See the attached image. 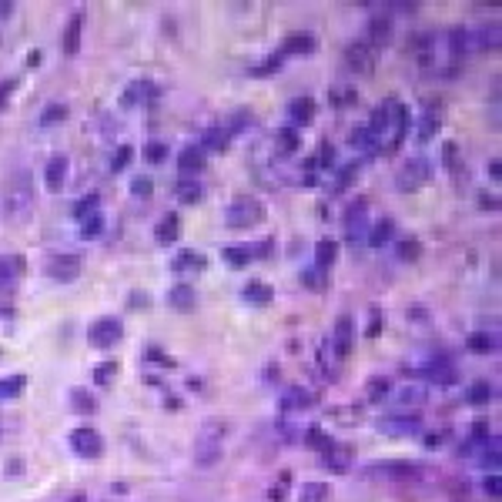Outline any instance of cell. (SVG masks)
Wrapping results in <instances>:
<instances>
[{"mask_svg": "<svg viewBox=\"0 0 502 502\" xmlns=\"http://www.w3.org/2000/svg\"><path fill=\"white\" fill-rule=\"evenodd\" d=\"M225 436H228V422L225 419H205L198 436H194V465L201 469H211V465L221 459V449H225Z\"/></svg>", "mask_w": 502, "mask_h": 502, "instance_id": "obj_1", "label": "cell"}, {"mask_svg": "<svg viewBox=\"0 0 502 502\" xmlns=\"http://www.w3.org/2000/svg\"><path fill=\"white\" fill-rule=\"evenodd\" d=\"M0 211L7 221H27V215L34 211V191L24 184V178H17L13 184L4 188L0 194Z\"/></svg>", "mask_w": 502, "mask_h": 502, "instance_id": "obj_2", "label": "cell"}, {"mask_svg": "<svg viewBox=\"0 0 502 502\" xmlns=\"http://www.w3.org/2000/svg\"><path fill=\"white\" fill-rule=\"evenodd\" d=\"M261 218H265V205L258 201L255 194H238L232 205H228V211H225L228 228H251Z\"/></svg>", "mask_w": 502, "mask_h": 502, "instance_id": "obj_3", "label": "cell"}, {"mask_svg": "<svg viewBox=\"0 0 502 502\" xmlns=\"http://www.w3.org/2000/svg\"><path fill=\"white\" fill-rule=\"evenodd\" d=\"M429 178H432V165H429L425 157H409V161L395 171V188H399V191H419Z\"/></svg>", "mask_w": 502, "mask_h": 502, "instance_id": "obj_4", "label": "cell"}, {"mask_svg": "<svg viewBox=\"0 0 502 502\" xmlns=\"http://www.w3.org/2000/svg\"><path fill=\"white\" fill-rule=\"evenodd\" d=\"M44 271L51 275L54 282H74L80 275V258L78 255H54V258H47Z\"/></svg>", "mask_w": 502, "mask_h": 502, "instance_id": "obj_5", "label": "cell"}, {"mask_svg": "<svg viewBox=\"0 0 502 502\" xmlns=\"http://www.w3.org/2000/svg\"><path fill=\"white\" fill-rule=\"evenodd\" d=\"M71 449L78 455H84V459H97L104 452V438L94 429H74L71 432Z\"/></svg>", "mask_w": 502, "mask_h": 502, "instance_id": "obj_6", "label": "cell"}, {"mask_svg": "<svg viewBox=\"0 0 502 502\" xmlns=\"http://www.w3.org/2000/svg\"><path fill=\"white\" fill-rule=\"evenodd\" d=\"M121 332H124V328H121V322H117V318H97V322L88 328V338L97 348H111L117 338H121Z\"/></svg>", "mask_w": 502, "mask_h": 502, "instance_id": "obj_7", "label": "cell"}, {"mask_svg": "<svg viewBox=\"0 0 502 502\" xmlns=\"http://www.w3.org/2000/svg\"><path fill=\"white\" fill-rule=\"evenodd\" d=\"M352 332H355V322L348 315H342L335 322V355L338 359H348V352H352Z\"/></svg>", "mask_w": 502, "mask_h": 502, "instance_id": "obj_8", "label": "cell"}, {"mask_svg": "<svg viewBox=\"0 0 502 502\" xmlns=\"http://www.w3.org/2000/svg\"><path fill=\"white\" fill-rule=\"evenodd\" d=\"M67 178V157L64 155H54L44 167V184H47V191H61V184Z\"/></svg>", "mask_w": 502, "mask_h": 502, "instance_id": "obj_9", "label": "cell"}, {"mask_svg": "<svg viewBox=\"0 0 502 502\" xmlns=\"http://www.w3.org/2000/svg\"><path fill=\"white\" fill-rule=\"evenodd\" d=\"M80 27H84V17H80V13H74V17L67 20V27H64L61 51H64L67 57H78V51H80Z\"/></svg>", "mask_w": 502, "mask_h": 502, "instance_id": "obj_10", "label": "cell"}, {"mask_svg": "<svg viewBox=\"0 0 502 502\" xmlns=\"http://www.w3.org/2000/svg\"><path fill=\"white\" fill-rule=\"evenodd\" d=\"M167 305L178 311H191L194 305H198V295H194L191 285H174V288L167 292Z\"/></svg>", "mask_w": 502, "mask_h": 502, "instance_id": "obj_11", "label": "cell"}, {"mask_svg": "<svg viewBox=\"0 0 502 502\" xmlns=\"http://www.w3.org/2000/svg\"><path fill=\"white\" fill-rule=\"evenodd\" d=\"M208 258L201 255V251H181L178 258H174V271H181V275H198V271H205Z\"/></svg>", "mask_w": 502, "mask_h": 502, "instance_id": "obj_12", "label": "cell"}, {"mask_svg": "<svg viewBox=\"0 0 502 502\" xmlns=\"http://www.w3.org/2000/svg\"><path fill=\"white\" fill-rule=\"evenodd\" d=\"M178 167L184 174H198V171L205 167V151H201V148H184L178 155Z\"/></svg>", "mask_w": 502, "mask_h": 502, "instance_id": "obj_13", "label": "cell"}, {"mask_svg": "<svg viewBox=\"0 0 502 502\" xmlns=\"http://www.w3.org/2000/svg\"><path fill=\"white\" fill-rule=\"evenodd\" d=\"M496 335H489V332H472L469 338H465V348L469 352H476V355H489V352H496Z\"/></svg>", "mask_w": 502, "mask_h": 502, "instance_id": "obj_14", "label": "cell"}, {"mask_svg": "<svg viewBox=\"0 0 502 502\" xmlns=\"http://www.w3.org/2000/svg\"><path fill=\"white\" fill-rule=\"evenodd\" d=\"M395 405L399 409H419V405H425V388L422 386H405L395 395Z\"/></svg>", "mask_w": 502, "mask_h": 502, "instance_id": "obj_15", "label": "cell"}, {"mask_svg": "<svg viewBox=\"0 0 502 502\" xmlns=\"http://www.w3.org/2000/svg\"><path fill=\"white\" fill-rule=\"evenodd\" d=\"M392 234H395V221H392V218H382V221H378V225L372 228V234H369V245H375V248L388 245V241H392Z\"/></svg>", "mask_w": 502, "mask_h": 502, "instance_id": "obj_16", "label": "cell"}, {"mask_svg": "<svg viewBox=\"0 0 502 502\" xmlns=\"http://www.w3.org/2000/svg\"><path fill=\"white\" fill-rule=\"evenodd\" d=\"M178 232H181V225H178V215H167L161 225H157V232L155 238L161 241V245H171V241H178Z\"/></svg>", "mask_w": 502, "mask_h": 502, "instance_id": "obj_17", "label": "cell"}, {"mask_svg": "<svg viewBox=\"0 0 502 502\" xmlns=\"http://www.w3.org/2000/svg\"><path fill=\"white\" fill-rule=\"evenodd\" d=\"M282 405H285V409H309V405H311V392H309V388H301V386L288 388V392H285V399H282Z\"/></svg>", "mask_w": 502, "mask_h": 502, "instance_id": "obj_18", "label": "cell"}, {"mask_svg": "<svg viewBox=\"0 0 502 502\" xmlns=\"http://www.w3.org/2000/svg\"><path fill=\"white\" fill-rule=\"evenodd\" d=\"M382 429H386V432H392V436H409V432H419V429H422V422H419V419H386V422H382Z\"/></svg>", "mask_w": 502, "mask_h": 502, "instance_id": "obj_19", "label": "cell"}, {"mask_svg": "<svg viewBox=\"0 0 502 502\" xmlns=\"http://www.w3.org/2000/svg\"><path fill=\"white\" fill-rule=\"evenodd\" d=\"M298 144H301V138H298L295 128H282L278 134H275V148H278L282 155H292V151H298Z\"/></svg>", "mask_w": 502, "mask_h": 502, "instance_id": "obj_20", "label": "cell"}, {"mask_svg": "<svg viewBox=\"0 0 502 502\" xmlns=\"http://www.w3.org/2000/svg\"><path fill=\"white\" fill-rule=\"evenodd\" d=\"M288 111H292V117H295L298 124H309L311 117H315V101L311 97H295Z\"/></svg>", "mask_w": 502, "mask_h": 502, "instance_id": "obj_21", "label": "cell"}, {"mask_svg": "<svg viewBox=\"0 0 502 502\" xmlns=\"http://www.w3.org/2000/svg\"><path fill=\"white\" fill-rule=\"evenodd\" d=\"M241 295H245L248 301H255V305H265V301H271V288L265 282H248Z\"/></svg>", "mask_w": 502, "mask_h": 502, "instance_id": "obj_22", "label": "cell"}, {"mask_svg": "<svg viewBox=\"0 0 502 502\" xmlns=\"http://www.w3.org/2000/svg\"><path fill=\"white\" fill-rule=\"evenodd\" d=\"M325 499H328V486L325 482H305L301 496H298V502H325Z\"/></svg>", "mask_w": 502, "mask_h": 502, "instance_id": "obj_23", "label": "cell"}, {"mask_svg": "<svg viewBox=\"0 0 502 502\" xmlns=\"http://www.w3.org/2000/svg\"><path fill=\"white\" fill-rule=\"evenodd\" d=\"M101 232H104L101 211H90V215H84V218H80V234H84V238H97Z\"/></svg>", "mask_w": 502, "mask_h": 502, "instance_id": "obj_24", "label": "cell"}, {"mask_svg": "<svg viewBox=\"0 0 502 502\" xmlns=\"http://www.w3.org/2000/svg\"><path fill=\"white\" fill-rule=\"evenodd\" d=\"M369 37H372L375 44H386V40L392 37V20H388V17H375L372 24H369Z\"/></svg>", "mask_w": 502, "mask_h": 502, "instance_id": "obj_25", "label": "cell"}, {"mask_svg": "<svg viewBox=\"0 0 502 502\" xmlns=\"http://www.w3.org/2000/svg\"><path fill=\"white\" fill-rule=\"evenodd\" d=\"M335 258H338V245H335V241H318V248H315V265H318V268H328Z\"/></svg>", "mask_w": 502, "mask_h": 502, "instance_id": "obj_26", "label": "cell"}, {"mask_svg": "<svg viewBox=\"0 0 502 502\" xmlns=\"http://www.w3.org/2000/svg\"><path fill=\"white\" fill-rule=\"evenodd\" d=\"M20 268H24V261H20V258H0V285L13 282V278L20 275Z\"/></svg>", "mask_w": 502, "mask_h": 502, "instance_id": "obj_27", "label": "cell"}, {"mask_svg": "<svg viewBox=\"0 0 502 502\" xmlns=\"http://www.w3.org/2000/svg\"><path fill=\"white\" fill-rule=\"evenodd\" d=\"M205 148H211V151H225L228 148V128H211L205 134ZM201 148V151H205Z\"/></svg>", "mask_w": 502, "mask_h": 502, "instance_id": "obj_28", "label": "cell"}, {"mask_svg": "<svg viewBox=\"0 0 502 502\" xmlns=\"http://www.w3.org/2000/svg\"><path fill=\"white\" fill-rule=\"evenodd\" d=\"M489 399H496V388H492L489 382H476V386L469 388V402H472V405H486Z\"/></svg>", "mask_w": 502, "mask_h": 502, "instance_id": "obj_29", "label": "cell"}, {"mask_svg": "<svg viewBox=\"0 0 502 502\" xmlns=\"http://www.w3.org/2000/svg\"><path fill=\"white\" fill-rule=\"evenodd\" d=\"M178 201H184V205L201 201V184H198V181H181L178 184Z\"/></svg>", "mask_w": 502, "mask_h": 502, "instance_id": "obj_30", "label": "cell"}, {"mask_svg": "<svg viewBox=\"0 0 502 502\" xmlns=\"http://www.w3.org/2000/svg\"><path fill=\"white\" fill-rule=\"evenodd\" d=\"M24 392V375H11L0 382V399H17Z\"/></svg>", "mask_w": 502, "mask_h": 502, "instance_id": "obj_31", "label": "cell"}, {"mask_svg": "<svg viewBox=\"0 0 502 502\" xmlns=\"http://www.w3.org/2000/svg\"><path fill=\"white\" fill-rule=\"evenodd\" d=\"M315 51V37H288L285 40V54H311Z\"/></svg>", "mask_w": 502, "mask_h": 502, "instance_id": "obj_32", "label": "cell"}, {"mask_svg": "<svg viewBox=\"0 0 502 502\" xmlns=\"http://www.w3.org/2000/svg\"><path fill=\"white\" fill-rule=\"evenodd\" d=\"M361 215H365V201L348 208V238H359L361 234Z\"/></svg>", "mask_w": 502, "mask_h": 502, "instance_id": "obj_33", "label": "cell"}, {"mask_svg": "<svg viewBox=\"0 0 502 502\" xmlns=\"http://www.w3.org/2000/svg\"><path fill=\"white\" fill-rule=\"evenodd\" d=\"M429 375H432L436 382H452V375H455V372H452L449 361L438 359V355H436V359H432V365H429Z\"/></svg>", "mask_w": 502, "mask_h": 502, "instance_id": "obj_34", "label": "cell"}, {"mask_svg": "<svg viewBox=\"0 0 502 502\" xmlns=\"http://www.w3.org/2000/svg\"><path fill=\"white\" fill-rule=\"evenodd\" d=\"M71 402H74V409H78V412H94V409H97L94 395L84 392V388H74V392H71Z\"/></svg>", "mask_w": 502, "mask_h": 502, "instance_id": "obj_35", "label": "cell"}, {"mask_svg": "<svg viewBox=\"0 0 502 502\" xmlns=\"http://www.w3.org/2000/svg\"><path fill=\"white\" fill-rule=\"evenodd\" d=\"M352 144H355V148H365V151H375V148H378L369 128H355V131H352Z\"/></svg>", "mask_w": 502, "mask_h": 502, "instance_id": "obj_36", "label": "cell"}, {"mask_svg": "<svg viewBox=\"0 0 502 502\" xmlns=\"http://www.w3.org/2000/svg\"><path fill=\"white\" fill-rule=\"evenodd\" d=\"M64 117H67L64 104H47L44 114H40V124H57V121H64Z\"/></svg>", "mask_w": 502, "mask_h": 502, "instance_id": "obj_37", "label": "cell"}, {"mask_svg": "<svg viewBox=\"0 0 502 502\" xmlns=\"http://www.w3.org/2000/svg\"><path fill=\"white\" fill-rule=\"evenodd\" d=\"M114 375H117V361H101V365L94 369V378H97V386H107Z\"/></svg>", "mask_w": 502, "mask_h": 502, "instance_id": "obj_38", "label": "cell"}, {"mask_svg": "<svg viewBox=\"0 0 502 502\" xmlns=\"http://www.w3.org/2000/svg\"><path fill=\"white\" fill-rule=\"evenodd\" d=\"M301 282L309 285V288H322V285H325V268L311 265L309 271H301Z\"/></svg>", "mask_w": 502, "mask_h": 502, "instance_id": "obj_39", "label": "cell"}, {"mask_svg": "<svg viewBox=\"0 0 502 502\" xmlns=\"http://www.w3.org/2000/svg\"><path fill=\"white\" fill-rule=\"evenodd\" d=\"M251 258L255 255L248 248H225V261H232V265H248Z\"/></svg>", "mask_w": 502, "mask_h": 502, "instance_id": "obj_40", "label": "cell"}, {"mask_svg": "<svg viewBox=\"0 0 502 502\" xmlns=\"http://www.w3.org/2000/svg\"><path fill=\"white\" fill-rule=\"evenodd\" d=\"M348 61L359 67H369V51H365V44H352L348 47Z\"/></svg>", "mask_w": 502, "mask_h": 502, "instance_id": "obj_41", "label": "cell"}, {"mask_svg": "<svg viewBox=\"0 0 502 502\" xmlns=\"http://www.w3.org/2000/svg\"><path fill=\"white\" fill-rule=\"evenodd\" d=\"M131 157H134V148L121 144V148H117V155H114V161H111V167H114V171H121V167H128Z\"/></svg>", "mask_w": 502, "mask_h": 502, "instance_id": "obj_42", "label": "cell"}, {"mask_svg": "<svg viewBox=\"0 0 502 502\" xmlns=\"http://www.w3.org/2000/svg\"><path fill=\"white\" fill-rule=\"evenodd\" d=\"M305 442H309V446H315V449H328V446H332V438L322 436V429H309Z\"/></svg>", "mask_w": 502, "mask_h": 502, "instance_id": "obj_43", "label": "cell"}, {"mask_svg": "<svg viewBox=\"0 0 502 502\" xmlns=\"http://www.w3.org/2000/svg\"><path fill=\"white\" fill-rule=\"evenodd\" d=\"M90 211H97V194H90V198L78 201V208H74V215H78V218H84V215H90Z\"/></svg>", "mask_w": 502, "mask_h": 502, "instance_id": "obj_44", "label": "cell"}, {"mask_svg": "<svg viewBox=\"0 0 502 502\" xmlns=\"http://www.w3.org/2000/svg\"><path fill=\"white\" fill-rule=\"evenodd\" d=\"M436 131H438V114H432V111H429V114H425V121H422V131H419V134H422V138H432Z\"/></svg>", "mask_w": 502, "mask_h": 502, "instance_id": "obj_45", "label": "cell"}, {"mask_svg": "<svg viewBox=\"0 0 502 502\" xmlns=\"http://www.w3.org/2000/svg\"><path fill=\"white\" fill-rule=\"evenodd\" d=\"M131 191L138 194V198H148L151 194V178H134L131 181Z\"/></svg>", "mask_w": 502, "mask_h": 502, "instance_id": "obj_46", "label": "cell"}, {"mask_svg": "<svg viewBox=\"0 0 502 502\" xmlns=\"http://www.w3.org/2000/svg\"><path fill=\"white\" fill-rule=\"evenodd\" d=\"M399 255H402V258H419V241H402V245H399Z\"/></svg>", "mask_w": 502, "mask_h": 502, "instance_id": "obj_47", "label": "cell"}, {"mask_svg": "<svg viewBox=\"0 0 502 502\" xmlns=\"http://www.w3.org/2000/svg\"><path fill=\"white\" fill-rule=\"evenodd\" d=\"M388 392V382L386 378H375L372 386H369V395H372V399H378V395H386Z\"/></svg>", "mask_w": 502, "mask_h": 502, "instance_id": "obj_48", "label": "cell"}, {"mask_svg": "<svg viewBox=\"0 0 502 502\" xmlns=\"http://www.w3.org/2000/svg\"><path fill=\"white\" fill-rule=\"evenodd\" d=\"M165 155H167L165 144H148V157H151V161H161Z\"/></svg>", "mask_w": 502, "mask_h": 502, "instance_id": "obj_49", "label": "cell"}, {"mask_svg": "<svg viewBox=\"0 0 502 502\" xmlns=\"http://www.w3.org/2000/svg\"><path fill=\"white\" fill-rule=\"evenodd\" d=\"M11 94H13V80H4V84H0V107H4V101H7Z\"/></svg>", "mask_w": 502, "mask_h": 502, "instance_id": "obj_50", "label": "cell"}, {"mask_svg": "<svg viewBox=\"0 0 502 502\" xmlns=\"http://www.w3.org/2000/svg\"><path fill=\"white\" fill-rule=\"evenodd\" d=\"M486 492H489V496H499V476H492L489 482H486Z\"/></svg>", "mask_w": 502, "mask_h": 502, "instance_id": "obj_51", "label": "cell"}, {"mask_svg": "<svg viewBox=\"0 0 502 502\" xmlns=\"http://www.w3.org/2000/svg\"><path fill=\"white\" fill-rule=\"evenodd\" d=\"M7 13H11V4H4V0H0V17H7Z\"/></svg>", "mask_w": 502, "mask_h": 502, "instance_id": "obj_52", "label": "cell"}, {"mask_svg": "<svg viewBox=\"0 0 502 502\" xmlns=\"http://www.w3.org/2000/svg\"><path fill=\"white\" fill-rule=\"evenodd\" d=\"M71 502H88V499H84V496H74V499H71Z\"/></svg>", "mask_w": 502, "mask_h": 502, "instance_id": "obj_53", "label": "cell"}]
</instances>
